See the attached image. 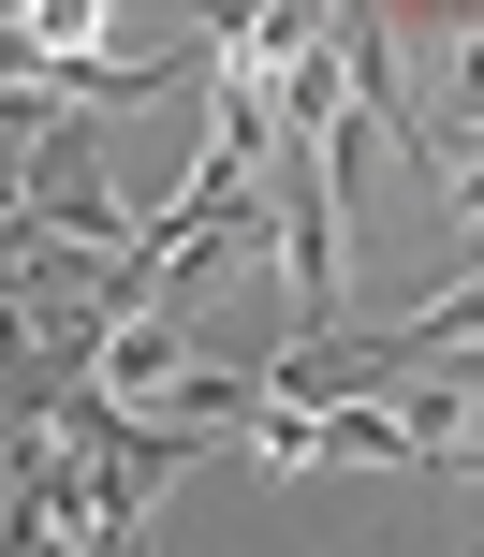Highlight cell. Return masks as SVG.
<instances>
[]
</instances>
